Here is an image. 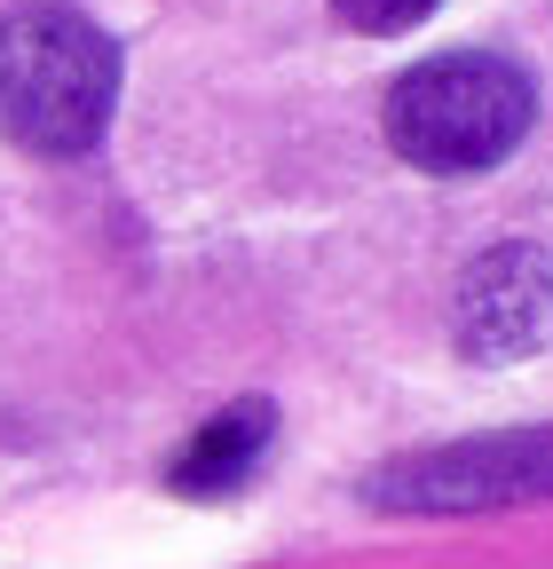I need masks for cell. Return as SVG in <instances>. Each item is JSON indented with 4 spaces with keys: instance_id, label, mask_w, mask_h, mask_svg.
<instances>
[{
    "instance_id": "4",
    "label": "cell",
    "mask_w": 553,
    "mask_h": 569,
    "mask_svg": "<svg viewBox=\"0 0 553 569\" xmlns=\"http://www.w3.org/2000/svg\"><path fill=\"white\" fill-rule=\"evenodd\" d=\"M451 332L466 365H514L537 356L553 332V261L537 246H491L451 301Z\"/></svg>"
},
{
    "instance_id": "6",
    "label": "cell",
    "mask_w": 553,
    "mask_h": 569,
    "mask_svg": "<svg viewBox=\"0 0 553 569\" xmlns=\"http://www.w3.org/2000/svg\"><path fill=\"white\" fill-rule=\"evenodd\" d=\"M332 17L356 32H411L420 17H435V0H332Z\"/></svg>"
},
{
    "instance_id": "2",
    "label": "cell",
    "mask_w": 553,
    "mask_h": 569,
    "mask_svg": "<svg viewBox=\"0 0 553 569\" xmlns=\"http://www.w3.org/2000/svg\"><path fill=\"white\" fill-rule=\"evenodd\" d=\"M530 119H537L530 71L491 56V48L428 56V63H411L388 88V142H395V159H411L420 174H482V167H499L530 134Z\"/></svg>"
},
{
    "instance_id": "3",
    "label": "cell",
    "mask_w": 553,
    "mask_h": 569,
    "mask_svg": "<svg viewBox=\"0 0 553 569\" xmlns=\"http://www.w3.org/2000/svg\"><path fill=\"white\" fill-rule=\"evenodd\" d=\"M372 507L388 515H482V507H530L553 498V427L530 436H482V443H451V451H420L395 459L364 482Z\"/></svg>"
},
{
    "instance_id": "1",
    "label": "cell",
    "mask_w": 553,
    "mask_h": 569,
    "mask_svg": "<svg viewBox=\"0 0 553 569\" xmlns=\"http://www.w3.org/2000/svg\"><path fill=\"white\" fill-rule=\"evenodd\" d=\"M119 48L80 9L0 17V134L40 159H80L111 127Z\"/></svg>"
},
{
    "instance_id": "5",
    "label": "cell",
    "mask_w": 553,
    "mask_h": 569,
    "mask_svg": "<svg viewBox=\"0 0 553 569\" xmlns=\"http://www.w3.org/2000/svg\"><path fill=\"white\" fill-rule=\"evenodd\" d=\"M269 443H276V411L269 403H230V411H214L182 443V459L167 475H174L182 498H230V490L253 482V467L269 459Z\"/></svg>"
}]
</instances>
